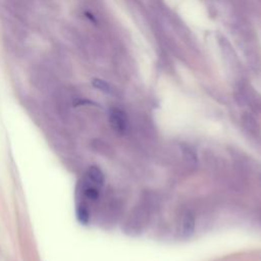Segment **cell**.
<instances>
[{"label": "cell", "mask_w": 261, "mask_h": 261, "mask_svg": "<svg viewBox=\"0 0 261 261\" xmlns=\"http://www.w3.org/2000/svg\"><path fill=\"white\" fill-rule=\"evenodd\" d=\"M109 122L112 126V128L118 133L123 134L126 130L127 127V118L124 112H122L119 109L113 108L109 112Z\"/></svg>", "instance_id": "6da1fadb"}, {"label": "cell", "mask_w": 261, "mask_h": 261, "mask_svg": "<svg viewBox=\"0 0 261 261\" xmlns=\"http://www.w3.org/2000/svg\"><path fill=\"white\" fill-rule=\"evenodd\" d=\"M195 230V217L190 211L184 213L181 217V231L184 236H191Z\"/></svg>", "instance_id": "7a4b0ae2"}, {"label": "cell", "mask_w": 261, "mask_h": 261, "mask_svg": "<svg viewBox=\"0 0 261 261\" xmlns=\"http://www.w3.org/2000/svg\"><path fill=\"white\" fill-rule=\"evenodd\" d=\"M88 176L93 182H95L99 186L103 185V182H104V174L98 166H91L88 169Z\"/></svg>", "instance_id": "3957f363"}, {"label": "cell", "mask_w": 261, "mask_h": 261, "mask_svg": "<svg viewBox=\"0 0 261 261\" xmlns=\"http://www.w3.org/2000/svg\"><path fill=\"white\" fill-rule=\"evenodd\" d=\"M76 216H77V219L80 220V222H82L84 224H87L88 221H89V218H90L89 211H88L87 207L80 206L76 210Z\"/></svg>", "instance_id": "277c9868"}, {"label": "cell", "mask_w": 261, "mask_h": 261, "mask_svg": "<svg viewBox=\"0 0 261 261\" xmlns=\"http://www.w3.org/2000/svg\"><path fill=\"white\" fill-rule=\"evenodd\" d=\"M85 195L91 200H96L99 197V191L95 187H88L85 190Z\"/></svg>", "instance_id": "5b68a950"}, {"label": "cell", "mask_w": 261, "mask_h": 261, "mask_svg": "<svg viewBox=\"0 0 261 261\" xmlns=\"http://www.w3.org/2000/svg\"><path fill=\"white\" fill-rule=\"evenodd\" d=\"M94 84H95V86H96L97 88H99L100 90H102V91H104V92H109V86H108L106 83H104V82H102V81H95Z\"/></svg>", "instance_id": "8992f818"}, {"label": "cell", "mask_w": 261, "mask_h": 261, "mask_svg": "<svg viewBox=\"0 0 261 261\" xmlns=\"http://www.w3.org/2000/svg\"><path fill=\"white\" fill-rule=\"evenodd\" d=\"M260 181H261V175H260Z\"/></svg>", "instance_id": "52a82bcc"}]
</instances>
